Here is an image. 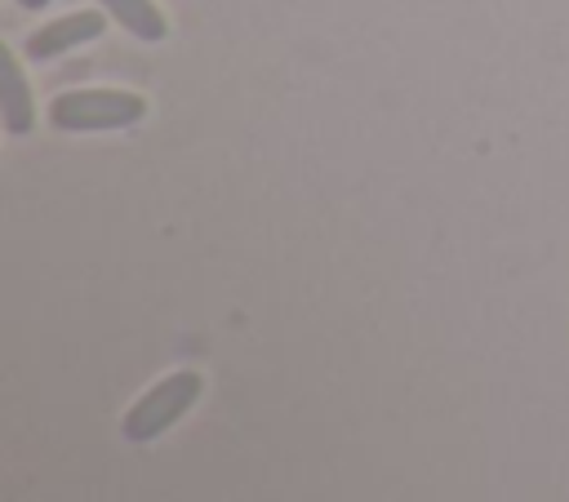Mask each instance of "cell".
Segmentation results:
<instances>
[{"mask_svg": "<svg viewBox=\"0 0 569 502\" xmlns=\"http://www.w3.org/2000/svg\"><path fill=\"white\" fill-rule=\"evenodd\" d=\"M200 373L196 369H178V373H164L156 386H147L133 404H129V413H124V422H120V431H124V440L129 444H147V440H160L196 400H200Z\"/></svg>", "mask_w": 569, "mask_h": 502, "instance_id": "7a4b0ae2", "label": "cell"}, {"mask_svg": "<svg viewBox=\"0 0 569 502\" xmlns=\"http://www.w3.org/2000/svg\"><path fill=\"white\" fill-rule=\"evenodd\" d=\"M102 31H107V18H102L98 9H76V13H67V18H58V22L31 31V36H27V58H31V62H49V58L76 49V44L98 40Z\"/></svg>", "mask_w": 569, "mask_h": 502, "instance_id": "3957f363", "label": "cell"}, {"mask_svg": "<svg viewBox=\"0 0 569 502\" xmlns=\"http://www.w3.org/2000/svg\"><path fill=\"white\" fill-rule=\"evenodd\" d=\"M0 120L9 133H27L36 124V102H31V89H27V76L13 49H0Z\"/></svg>", "mask_w": 569, "mask_h": 502, "instance_id": "277c9868", "label": "cell"}, {"mask_svg": "<svg viewBox=\"0 0 569 502\" xmlns=\"http://www.w3.org/2000/svg\"><path fill=\"white\" fill-rule=\"evenodd\" d=\"M129 36H138V40H147V44H156V40H164L169 36V22H164V13L151 4V0H98Z\"/></svg>", "mask_w": 569, "mask_h": 502, "instance_id": "5b68a950", "label": "cell"}, {"mask_svg": "<svg viewBox=\"0 0 569 502\" xmlns=\"http://www.w3.org/2000/svg\"><path fill=\"white\" fill-rule=\"evenodd\" d=\"M147 116V102L129 89H71L49 102V124L62 133H107L129 129Z\"/></svg>", "mask_w": 569, "mask_h": 502, "instance_id": "6da1fadb", "label": "cell"}, {"mask_svg": "<svg viewBox=\"0 0 569 502\" xmlns=\"http://www.w3.org/2000/svg\"><path fill=\"white\" fill-rule=\"evenodd\" d=\"M18 4H22V9H44L49 0H18Z\"/></svg>", "mask_w": 569, "mask_h": 502, "instance_id": "8992f818", "label": "cell"}]
</instances>
